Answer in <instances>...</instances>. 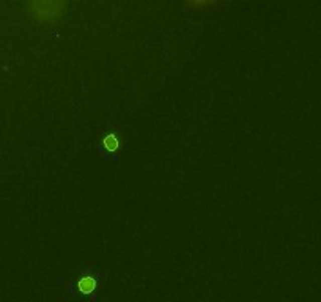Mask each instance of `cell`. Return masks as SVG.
Segmentation results:
<instances>
[{
    "mask_svg": "<svg viewBox=\"0 0 321 302\" xmlns=\"http://www.w3.org/2000/svg\"><path fill=\"white\" fill-rule=\"evenodd\" d=\"M99 282H101V275L99 272H96L94 269H80L79 275L74 282H71V285H73L76 288V291L82 296H91L98 291L99 288Z\"/></svg>",
    "mask_w": 321,
    "mask_h": 302,
    "instance_id": "6da1fadb",
    "label": "cell"
},
{
    "mask_svg": "<svg viewBox=\"0 0 321 302\" xmlns=\"http://www.w3.org/2000/svg\"><path fill=\"white\" fill-rule=\"evenodd\" d=\"M101 153H102V159H112L114 162L118 161V149H120V138H118L117 132L109 129L102 134V140H101Z\"/></svg>",
    "mask_w": 321,
    "mask_h": 302,
    "instance_id": "7a4b0ae2",
    "label": "cell"
}]
</instances>
